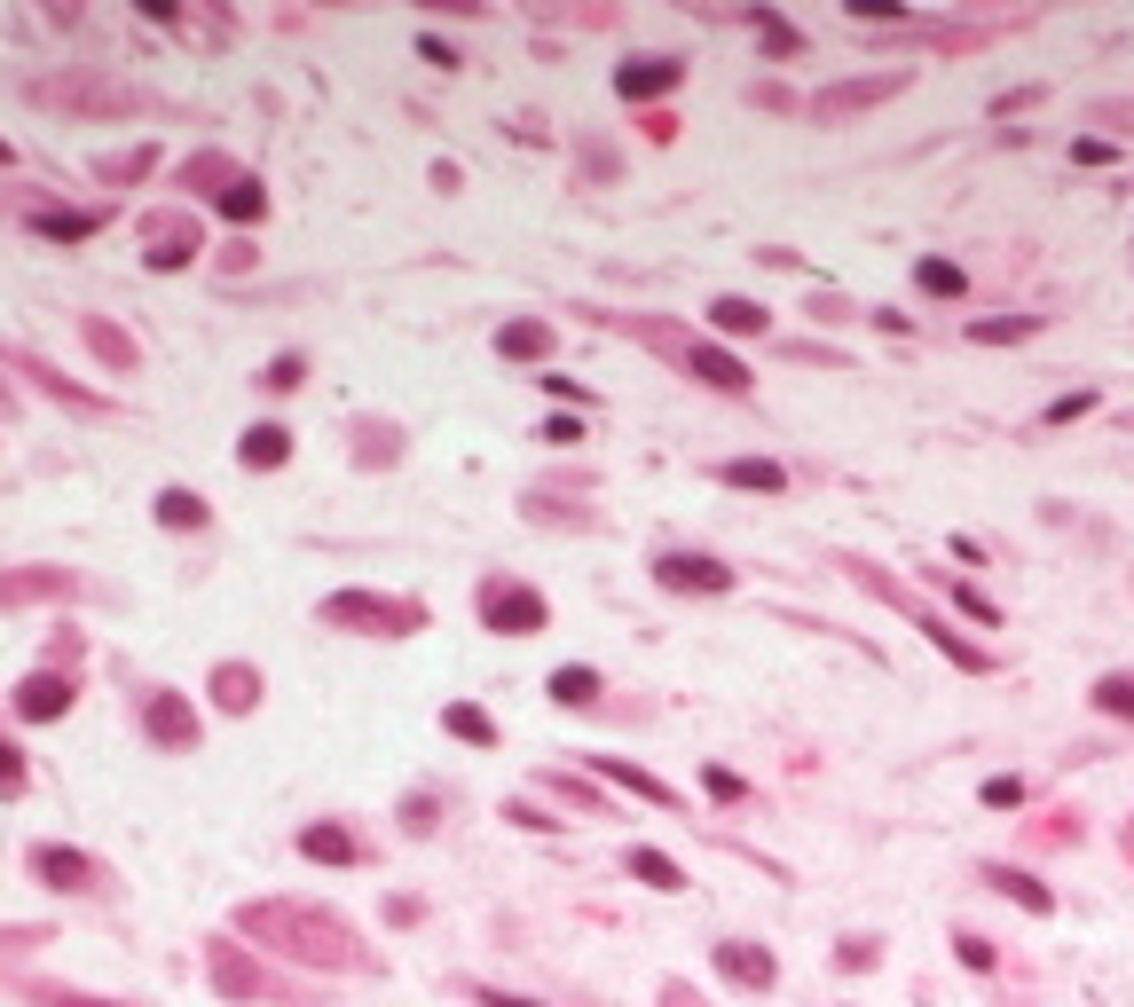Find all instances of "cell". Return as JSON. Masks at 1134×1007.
<instances>
[{
	"instance_id": "cell-38",
	"label": "cell",
	"mask_w": 1134,
	"mask_h": 1007,
	"mask_svg": "<svg viewBox=\"0 0 1134 1007\" xmlns=\"http://www.w3.org/2000/svg\"><path fill=\"white\" fill-rule=\"evenodd\" d=\"M710 795H717V803H741L749 787H741V780H732V771H710Z\"/></svg>"
},
{
	"instance_id": "cell-24",
	"label": "cell",
	"mask_w": 1134,
	"mask_h": 1007,
	"mask_svg": "<svg viewBox=\"0 0 1134 1007\" xmlns=\"http://www.w3.org/2000/svg\"><path fill=\"white\" fill-rule=\"evenodd\" d=\"M32 228H40V237L79 245V237H95V228H103V213H32Z\"/></svg>"
},
{
	"instance_id": "cell-40",
	"label": "cell",
	"mask_w": 1134,
	"mask_h": 1007,
	"mask_svg": "<svg viewBox=\"0 0 1134 1007\" xmlns=\"http://www.w3.org/2000/svg\"><path fill=\"white\" fill-rule=\"evenodd\" d=\"M473 999L481 1007H537V999H513V992H489V984H473Z\"/></svg>"
},
{
	"instance_id": "cell-5",
	"label": "cell",
	"mask_w": 1134,
	"mask_h": 1007,
	"mask_svg": "<svg viewBox=\"0 0 1134 1007\" xmlns=\"http://www.w3.org/2000/svg\"><path fill=\"white\" fill-rule=\"evenodd\" d=\"M654 583L662 590H732V567H717L710 551H662L654 559Z\"/></svg>"
},
{
	"instance_id": "cell-39",
	"label": "cell",
	"mask_w": 1134,
	"mask_h": 1007,
	"mask_svg": "<svg viewBox=\"0 0 1134 1007\" xmlns=\"http://www.w3.org/2000/svg\"><path fill=\"white\" fill-rule=\"evenodd\" d=\"M410 834H433V795H410Z\"/></svg>"
},
{
	"instance_id": "cell-30",
	"label": "cell",
	"mask_w": 1134,
	"mask_h": 1007,
	"mask_svg": "<svg viewBox=\"0 0 1134 1007\" xmlns=\"http://www.w3.org/2000/svg\"><path fill=\"white\" fill-rule=\"evenodd\" d=\"M87 339H95V355H103V362H119V371H126V362H135V347H126L119 331H103V323H87Z\"/></svg>"
},
{
	"instance_id": "cell-27",
	"label": "cell",
	"mask_w": 1134,
	"mask_h": 1007,
	"mask_svg": "<svg viewBox=\"0 0 1134 1007\" xmlns=\"http://www.w3.org/2000/svg\"><path fill=\"white\" fill-rule=\"evenodd\" d=\"M993 890H1000V897H1016L1024 913H1056V897H1048L1040 882H1032V874H1009V866H1000V874H993Z\"/></svg>"
},
{
	"instance_id": "cell-7",
	"label": "cell",
	"mask_w": 1134,
	"mask_h": 1007,
	"mask_svg": "<svg viewBox=\"0 0 1134 1007\" xmlns=\"http://www.w3.org/2000/svg\"><path fill=\"white\" fill-rule=\"evenodd\" d=\"M686 371L702 378V386H717V394H749V362H741V355H725V347H710V339H693V347H686Z\"/></svg>"
},
{
	"instance_id": "cell-17",
	"label": "cell",
	"mask_w": 1134,
	"mask_h": 1007,
	"mask_svg": "<svg viewBox=\"0 0 1134 1007\" xmlns=\"http://www.w3.org/2000/svg\"><path fill=\"white\" fill-rule=\"evenodd\" d=\"M890 87H898V79H851V87H827L812 111H819V119H843V111H859V103H883Z\"/></svg>"
},
{
	"instance_id": "cell-28",
	"label": "cell",
	"mask_w": 1134,
	"mask_h": 1007,
	"mask_svg": "<svg viewBox=\"0 0 1134 1007\" xmlns=\"http://www.w3.org/2000/svg\"><path fill=\"white\" fill-rule=\"evenodd\" d=\"M914 284H922V291H946V299H953V291H961V268H953V260H914Z\"/></svg>"
},
{
	"instance_id": "cell-19",
	"label": "cell",
	"mask_w": 1134,
	"mask_h": 1007,
	"mask_svg": "<svg viewBox=\"0 0 1134 1007\" xmlns=\"http://www.w3.org/2000/svg\"><path fill=\"white\" fill-rule=\"evenodd\" d=\"M710 323L725 331V339H756V331H764V308H756V299H710Z\"/></svg>"
},
{
	"instance_id": "cell-33",
	"label": "cell",
	"mask_w": 1134,
	"mask_h": 1007,
	"mask_svg": "<svg viewBox=\"0 0 1134 1007\" xmlns=\"http://www.w3.org/2000/svg\"><path fill=\"white\" fill-rule=\"evenodd\" d=\"M1024 803V780H985V811H1016Z\"/></svg>"
},
{
	"instance_id": "cell-29",
	"label": "cell",
	"mask_w": 1134,
	"mask_h": 1007,
	"mask_svg": "<svg viewBox=\"0 0 1134 1007\" xmlns=\"http://www.w3.org/2000/svg\"><path fill=\"white\" fill-rule=\"evenodd\" d=\"M1095 709H1111V717H1134V677H1104V685H1095Z\"/></svg>"
},
{
	"instance_id": "cell-23",
	"label": "cell",
	"mask_w": 1134,
	"mask_h": 1007,
	"mask_svg": "<svg viewBox=\"0 0 1134 1007\" xmlns=\"http://www.w3.org/2000/svg\"><path fill=\"white\" fill-rule=\"evenodd\" d=\"M158 520L165 527H206V496H197V488H165L158 496Z\"/></svg>"
},
{
	"instance_id": "cell-22",
	"label": "cell",
	"mask_w": 1134,
	"mask_h": 1007,
	"mask_svg": "<svg viewBox=\"0 0 1134 1007\" xmlns=\"http://www.w3.org/2000/svg\"><path fill=\"white\" fill-rule=\"evenodd\" d=\"M630 874H639L646 890H686V874H678V858H662V850H630Z\"/></svg>"
},
{
	"instance_id": "cell-4",
	"label": "cell",
	"mask_w": 1134,
	"mask_h": 1007,
	"mask_svg": "<svg viewBox=\"0 0 1134 1007\" xmlns=\"http://www.w3.org/2000/svg\"><path fill=\"white\" fill-rule=\"evenodd\" d=\"M143 732H150V748H197V709H189V700L182 693H150L143 700Z\"/></svg>"
},
{
	"instance_id": "cell-34",
	"label": "cell",
	"mask_w": 1134,
	"mask_h": 1007,
	"mask_svg": "<svg viewBox=\"0 0 1134 1007\" xmlns=\"http://www.w3.org/2000/svg\"><path fill=\"white\" fill-rule=\"evenodd\" d=\"M299 371H308V362H299V355H276V362H269V378H260V386H276V394H292V386H299Z\"/></svg>"
},
{
	"instance_id": "cell-32",
	"label": "cell",
	"mask_w": 1134,
	"mask_h": 1007,
	"mask_svg": "<svg viewBox=\"0 0 1134 1007\" xmlns=\"http://www.w3.org/2000/svg\"><path fill=\"white\" fill-rule=\"evenodd\" d=\"M946 598H953V607H961V614H977V622H1000V607H993V598H977L970 583H953Z\"/></svg>"
},
{
	"instance_id": "cell-20",
	"label": "cell",
	"mask_w": 1134,
	"mask_h": 1007,
	"mask_svg": "<svg viewBox=\"0 0 1134 1007\" xmlns=\"http://www.w3.org/2000/svg\"><path fill=\"white\" fill-rule=\"evenodd\" d=\"M552 700H559V709H591V700H599V669H583V661L567 669V661H559V669H552Z\"/></svg>"
},
{
	"instance_id": "cell-25",
	"label": "cell",
	"mask_w": 1134,
	"mask_h": 1007,
	"mask_svg": "<svg viewBox=\"0 0 1134 1007\" xmlns=\"http://www.w3.org/2000/svg\"><path fill=\"white\" fill-rule=\"evenodd\" d=\"M756 40L773 48V55H804V32H796L780 9H756Z\"/></svg>"
},
{
	"instance_id": "cell-13",
	"label": "cell",
	"mask_w": 1134,
	"mask_h": 1007,
	"mask_svg": "<svg viewBox=\"0 0 1134 1007\" xmlns=\"http://www.w3.org/2000/svg\"><path fill=\"white\" fill-rule=\"evenodd\" d=\"M717 481L725 488H756V496H780L788 488V473H780L773 457H732V464H717Z\"/></svg>"
},
{
	"instance_id": "cell-31",
	"label": "cell",
	"mask_w": 1134,
	"mask_h": 1007,
	"mask_svg": "<svg viewBox=\"0 0 1134 1007\" xmlns=\"http://www.w3.org/2000/svg\"><path fill=\"white\" fill-rule=\"evenodd\" d=\"M1095 410V394H1056L1048 401V425H1072V418H1087Z\"/></svg>"
},
{
	"instance_id": "cell-41",
	"label": "cell",
	"mask_w": 1134,
	"mask_h": 1007,
	"mask_svg": "<svg viewBox=\"0 0 1134 1007\" xmlns=\"http://www.w3.org/2000/svg\"><path fill=\"white\" fill-rule=\"evenodd\" d=\"M48 1007H95V999H63V992H56V999H48Z\"/></svg>"
},
{
	"instance_id": "cell-9",
	"label": "cell",
	"mask_w": 1134,
	"mask_h": 1007,
	"mask_svg": "<svg viewBox=\"0 0 1134 1007\" xmlns=\"http://www.w3.org/2000/svg\"><path fill=\"white\" fill-rule=\"evenodd\" d=\"M63 709H72V677H56V669H40V677L16 685V717H24V724H48V717H63Z\"/></svg>"
},
{
	"instance_id": "cell-6",
	"label": "cell",
	"mask_w": 1134,
	"mask_h": 1007,
	"mask_svg": "<svg viewBox=\"0 0 1134 1007\" xmlns=\"http://www.w3.org/2000/svg\"><path fill=\"white\" fill-rule=\"evenodd\" d=\"M678 79H686V63H678V55H639V63H623V72H615L623 103H646V95H670Z\"/></svg>"
},
{
	"instance_id": "cell-8",
	"label": "cell",
	"mask_w": 1134,
	"mask_h": 1007,
	"mask_svg": "<svg viewBox=\"0 0 1134 1007\" xmlns=\"http://www.w3.org/2000/svg\"><path fill=\"white\" fill-rule=\"evenodd\" d=\"M717 968H725L732 984H749V992H764V984L780 977V960L764 953V945H749V936H725V945H717Z\"/></svg>"
},
{
	"instance_id": "cell-10",
	"label": "cell",
	"mask_w": 1134,
	"mask_h": 1007,
	"mask_svg": "<svg viewBox=\"0 0 1134 1007\" xmlns=\"http://www.w3.org/2000/svg\"><path fill=\"white\" fill-rule=\"evenodd\" d=\"M32 874H40L48 890H95L103 874H95V858H79V850H56V843H40L32 850Z\"/></svg>"
},
{
	"instance_id": "cell-2",
	"label": "cell",
	"mask_w": 1134,
	"mask_h": 1007,
	"mask_svg": "<svg viewBox=\"0 0 1134 1007\" xmlns=\"http://www.w3.org/2000/svg\"><path fill=\"white\" fill-rule=\"evenodd\" d=\"M481 622H489L496 637H537V630L552 622V607H544V590L489 575V583H481Z\"/></svg>"
},
{
	"instance_id": "cell-3",
	"label": "cell",
	"mask_w": 1134,
	"mask_h": 1007,
	"mask_svg": "<svg viewBox=\"0 0 1134 1007\" xmlns=\"http://www.w3.org/2000/svg\"><path fill=\"white\" fill-rule=\"evenodd\" d=\"M323 622H331V630H347V622H371V630H386V637H403V630H418V622H426V607H418V598H371V590H340V598H323Z\"/></svg>"
},
{
	"instance_id": "cell-14",
	"label": "cell",
	"mask_w": 1134,
	"mask_h": 1007,
	"mask_svg": "<svg viewBox=\"0 0 1134 1007\" xmlns=\"http://www.w3.org/2000/svg\"><path fill=\"white\" fill-rule=\"evenodd\" d=\"M213 700H221L229 717H245L252 700H260V669H245V661H221V669H213Z\"/></svg>"
},
{
	"instance_id": "cell-35",
	"label": "cell",
	"mask_w": 1134,
	"mask_h": 1007,
	"mask_svg": "<svg viewBox=\"0 0 1134 1007\" xmlns=\"http://www.w3.org/2000/svg\"><path fill=\"white\" fill-rule=\"evenodd\" d=\"M24 787V756H16V741H0V795H16Z\"/></svg>"
},
{
	"instance_id": "cell-15",
	"label": "cell",
	"mask_w": 1134,
	"mask_h": 1007,
	"mask_svg": "<svg viewBox=\"0 0 1134 1007\" xmlns=\"http://www.w3.org/2000/svg\"><path fill=\"white\" fill-rule=\"evenodd\" d=\"M591 771H599V780H615V787H630V795H646V803H678V787H662L654 771L623 763V756H591Z\"/></svg>"
},
{
	"instance_id": "cell-18",
	"label": "cell",
	"mask_w": 1134,
	"mask_h": 1007,
	"mask_svg": "<svg viewBox=\"0 0 1134 1007\" xmlns=\"http://www.w3.org/2000/svg\"><path fill=\"white\" fill-rule=\"evenodd\" d=\"M496 355H505V362H537V355H552V323H505V331H496Z\"/></svg>"
},
{
	"instance_id": "cell-11",
	"label": "cell",
	"mask_w": 1134,
	"mask_h": 1007,
	"mask_svg": "<svg viewBox=\"0 0 1134 1007\" xmlns=\"http://www.w3.org/2000/svg\"><path fill=\"white\" fill-rule=\"evenodd\" d=\"M284 457H292V433H284V425H245V442H237V464H245V473H276Z\"/></svg>"
},
{
	"instance_id": "cell-1",
	"label": "cell",
	"mask_w": 1134,
	"mask_h": 1007,
	"mask_svg": "<svg viewBox=\"0 0 1134 1007\" xmlns=\"http://www.w3.org/2000/svg\"><path fill=\"white\" fill-rule=\"evenodd\" d=\"M237 921H245L252 936H284V953H292V960H323V968H362V953H355L347 921H331V913H308V905H245Z\"/></svg>"
},
{
	"instance_id": "cell-26",
	"label": "cell",
	"mask_w": 1134,
	"mask_h": 1007,
	"mask_svg": "<svg viewBox=\"0 0 1134 1007\" xmlns=\"http://www.w3.org/2000/svg\"><path fill=\"white\" fill-rule=\"evenodd\" d=\"M221 213H229V221H260V213H269V197H260L252 174H237V182L221 189Z\"/></svg>"
},
{
	"instance_id": "cell-16",
	"label": "cell",
	"mask_w": 1134,
	"mask_h": 1007,
	"mask_svg": "<svg viewBox=\"0 0 1134 1007\" xmlns=\"http://www.w3.org/2000/svg\"><path fill=\"white\" fill-rule=\"evenodd\" d=\"M182 260H197V221L182 228V221H158L150 228V268H182Z\"/></svg>"
},
{
	"instance_id": "cell-42",
	"label": "cell",
	"mask_w": 1134,
	"mask_h": 1007,
	"mask_svg": "<svg viewBox=\"0 0 1134 1007\" xmlns=\"http://www.w3.org/2000/svg\"><path fill=\"white\" fill-rule=\"evenodd\" d=\"M0 165H9V142H0Z\"/></svg>"
},
{
	"instance_id": "cell-12",
	"label": "cell",
	"mask_w": 1134,
	"mask_h": 1007,
	"mask_svg": "<svg viewBox=\"0 0 1134 1007\" xmlns=\"http://www.w3.org/2000/svg\"><path fill=\"white\" fill-rule=\"evenodd\" d=\"M299 858H323V866H355V858H362V843H355L347 826L316 819V826H299Z\"/></svg>"
},
{
	"instance_id": "cell-36",
	"label": "cell",
	"mask_w": 1134,
	"mask_h": 1007,
	"mask_svg": "<svg viewBox=\"0 0 1134 1007\" xmlns=\"http://www.w3.org/2000/svg\"><path fill=\"white\" fill-rule=\"evenodd\" d=\"M1024 331H1032V323H1024V315H1009V323H970V339H985V347H993V339H1024Z\"/></svg>"
},
{
	"instance_id": "cell-37",
	"label": "cell",
	"mask_w": 1134,
	"mask_h": 1007,
	"mask_svg": "<svg viewBox=\"0 0 1134 1007\" xmlns=\"http://www.w3.org/2000/svg\"><path fill=\"white\" fill-rule=\"evenodd\" d=\"M851 16H859V24H875V16L898 24V0H851Z\"/></svg>"
},
{
	"instance_id": "cell-21",
	"label": "cell",
	"mask_w": 1134,
	"mask_h": 1007,
	"mask_svg": "<svg viewBox=\"0 0 1134 1007\" xmlns=\"http://www.w3.org/2000/svg\"><path fill=\"white\" fill-rule=\"evenodd\" d=\"M442 732H457V741H473V748H496V724L473 709V700H449V709H442Z\"/></svg>"
}]
</instances>
